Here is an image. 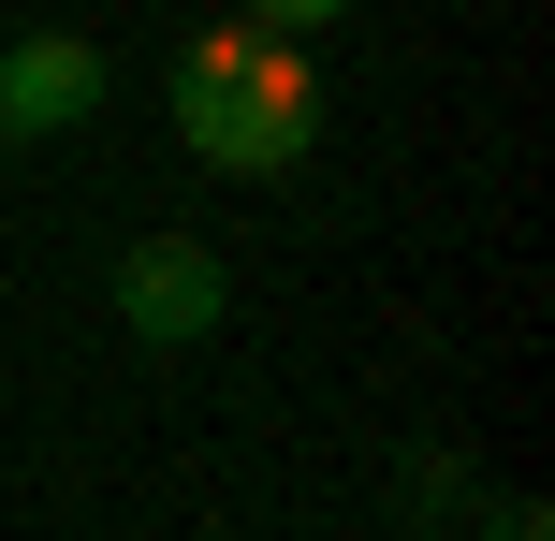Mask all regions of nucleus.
<instances>
[{
	"instance_id": "1",
	"label": "nucleus",
	"mask_w": 555,
	"mask_h": 541,
	"mask_svg": "<svg viewBox=\"0 0 555 541\" xmlns=\"http://www.w3.org/2000/svg\"><path fill=\"white\" fill-rule=\"evenodd\" d=\"M220 308H234V279H220V249H205V234H132V249H117V322H132L146 351L220 337Z\"/></svg>"
},
{
	"instance_id": "2",
	"label": "nucleus",
	"mask_w": 555,
	"mask_h": 541,
	"mask_svg": "<svg viewBox=\"0 0 555 541\" xmlns=\"http://www.w3.org/2000/svg\"><path fill=\"white\" fill-rule=\"evenodd\" d=\"M234 44H249V15H220L191 59H176V146H191L205 176H293V162H278V132L249 117V88H234Z\"/></svg>"
},
{
	"instance_id": "3",
	"label": "nucleus",
	"mask_w": 555,
	"mask_h": 541,
	"mask_svg": "<svg viewBox=\"0 0 555 541\" xmlns=\"http://www.w3.org/2000/svg\"><path fill=\"white\" fill-rule=\"evenodd\" d=\"M103 117V44L88 29H15L0 44V146H59Z\"/></svg>"
},
{
	"instance_id": "4",
	"label": "nucleus",
	"mask_w": 555,
	"mask_h": 541,
	"mask_svg": "<svg viewBox=\"0 0 555 541\" xmlns=\"http://www.w3.org/2000/svg\"><path fill=\"white\" fill-rule=\"evenodd\" d=\"M249 29H278V44H322V29H351V0H234Z\"/></svg>"
},
{
	"instance_id": "5",
	"label": "nucleus",
	"mask_w": 555,
	"mask_h": 541,
	"mask_svg": "<svg viewBox=\"0 0 555 541\" xmlns=\"http://www.w3.org/2000/svg\"><path fill=\"white\" fill-rule=\"evenodd\" d=\"M410 498H424V513H453V498H482V484H468V454H410Z\"/></svg>"
},
{
	"instance_id": "6",
	"label": "nucleus",
	"mask_w": 555,
	"mask_h": 541,
	"mask_svg": "<svg viewBox=\"0 0 555 541\" xmlns=\"http://www.w3.org/2000/svg\"><path fill=\"white\" fill-rule=\"evenodd\" d=\"M498 541H555V527H541V498H498Z\"/></svg>"
}]
</instances>
